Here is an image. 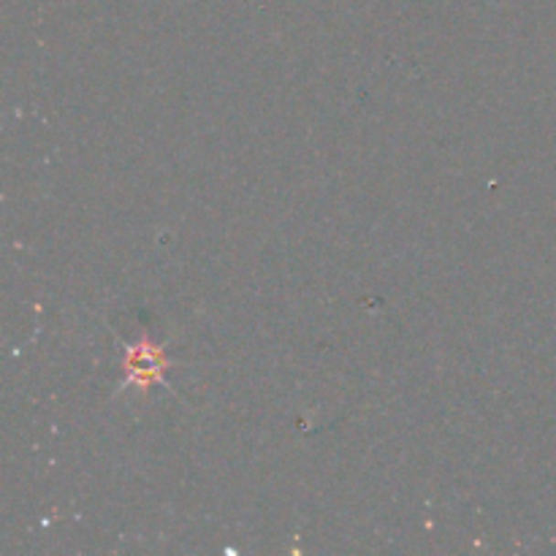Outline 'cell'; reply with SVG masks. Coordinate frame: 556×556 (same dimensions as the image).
Returning a JSON list of instances; mask_svg holds the SVG:
<instances>
[{
  "instance_id": "6da1fadb",
  "label": "cell",
  "mask_w": 556,
  "mask_h": 556,
  "mask_svg": "<svg viewBox=\"0 0 556 556\" xmlns=\"http://www.w3.org/2000/svg\"><path fill=\"white\" fill-rule=\"evenodd\" d=\"M163 364H166V358L150 342H144L128 353V372L134 378H142V380H158V369Z\"/></svg>"
}]
</instances>
